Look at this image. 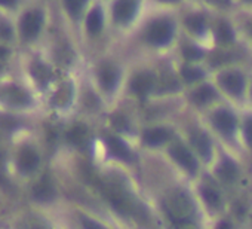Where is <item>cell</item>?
Here are the masks:
<instances>
[{"mask_svg": "<svg viewBox=\"0 0 252 229\" xmlns=\"http://www.w3.org/2000/svg\"><path fill=\"white\" fill-rule=\"evenodd\" d=\"M17 38L20 46L34 45L43 35L46 26V12L42 6L26 3L15 15Z\"/></svg>", "mask_w": 252, "mask_h": 229, "instance_id": "cell-1", "label": "cell"}, {"mask_svg": "<svg viewBox=\"0 0 252 229\" xmlns=\"http://www.w3.org/2000/svg\"><path fill=\"white\" fill-rule=\"evenodd\" d=\"M0 101L9 112H26L33 107L34 97L32 89L20 80H9L0 86Z\"/></svg>", "mask_w": 252, "mask_h": 229, "instance_id": "cell-2", "label": "cell"}, {"mask_svg": "<svg viewBox=\"0 0 252 229\" xmlns=\"http://www.w3.org/2000/svg\"><path fill=\"white\" fill-rule=\"evenodd\" d=\"M42 158L36 146L23 143L17 148L14 155V168L20 177H32L37 173Z\"/></svg>", "mask_w": 252, "mask_h": 229, "instance_id": "cell-3", "label": "cell"}, {"mask_svg": "<svg viewBox=\"0 0 252 229\" xmlns=\"http://www.w3.org/2000/svg\"><path fill=\"white\" fill-rule=\"evenodd\" d=\"M174 26L169 20H158L155 21L147 32V39L153 45H165L172 39Z\"/></svg>", "mask_w": 252, "mask_h": 229, "instance_id": "cell-4", "label": "cell"}, {"mask_svg": "<svg viewBox=\"0 0 252 229\" xmlns=\"http://www.w3.org/2000/svg\"><path fill=\"white\" fill-rule=\"evenodd\" d=\"M0 43H6L11 46L18 45L15 15H9L2 11H0Z\"/></svg>", "mask_w": 252, "mask_h": 229, "instance_id": "cell-5", "label": "cell"}, {"mask_svg": "<svg viewBox=\"0 0 252 229\" xmlns=\"http://www.w3.org/2000/svg\"><path fill=\"white\" fill-rule=\"evenodd\" d=\"M138 8V0H117L113 14L117 23H128L134 18Z\"/></svg>", "mask_w": 252, "mask_h": 229, "instance_id": "cell-6", "label": "cell"}, {"mask_svg": "<svg viewBox=\"0 0 252 229\" xmlns=\"http://www.w3.org/2000/svg\"><path fill=\"white\" fill-rule=\"evenodd\" d=\"M190 201L184 193H177L175 196L171 198L169 201V213L172 216V219H178V220H184L186 216L190 211Z\"/></svg>", "mask_w": 252, "mask_h": 229, "instance_id": "cell-7", "label": "cell"}, {"mask_svg": "<svg viewBox=\"0 0 252 229\" xmlns=\"http://www.w3.org/2000/svg\"><path fill=\"white\" fill-rule=\"evenodd\" d=\"M171 155L172 158L180 164L183 165L187 171L190 173H194L196 168H197V162L196 159L193 158V155L190 153V151L187 148H184L183 145H175L174 148H171Z\"/></svg>", "mask_w": 252, "mask_h": 229, "instance_id": "cell-8", "label": "cell"}, {"mask_svg": "<svg viewBox=\"0 0 252 229\" xmlns=\"http://www.w3.org/2000/svg\"><path fill=\"white\" fill-rule=\"evenodd\" d=\"M214 125L224 134L230 136L236 128V119L228 110H218L212 116Z\"/></svg>", "mask_w": 252, "mask_h": 229, "instance_id": "cell-9", "label": "cell"}, {"mask_svg": "<svg viewBox=\"0 0 252 229\" xmlns=\"http://www.w3.org/2000/svg\"><path fill=\"white\" fill-rule=\"evenodd\" d=\"M220 82H221L222 88L225 91H228L230 94H233V95H239L243 91V86H245L243 76L240 73H236V72L224 73L221 76Z\"/></svg>", "mask_w": 252, "mask_h": 229, "instance_id": "cell-10", "label": "cell"}, {"mask_svg": "<svg viewBox=\"0 0 252 229\" xmlns=\"http://www.w3.org/2000/svg\"><path fill=\"white\" fill-rule=\"evenodd\" d=\"M98 76H99V82L102 85V88L105 91H111L114 89V86L117 85V80H119V72L114 66L111 64H104L99 67V72H98Z\"/></svg>", "mask_w": 252, "mask_h": 229, "instance_id": "cell-11", "label": "cell"}, {"mask_svg": "<svg viewBox=\"0 0 252 229\" xmlns=\"http://www.w3.org/2000/svg\"><path fill=\"white\" fill-rule=\"evenodd\" d=\"M108 149L119 159H123V161H129L131 159V152H129L128 146H126L122 140L116 139V137L108 139Z\"/></svg>", "mask_w": 252, "mask_h": 229, "instance_id": "cell-12", "label": "cell"}, {"mask_svg": "<svg viewBox=\"0 0 252 229\" xmlns=\"http://www.w3.org/2000/svg\"><path fill=\"white\" fill-rule=\"evenodd\" d=\"M54 188H52V185L49 183V182H46V180H42V182H39L37 185H34V188H33V196L37 199V201H40V202H48V201H51L52 198H54Z\"/></svg>", "mask_w": 252, "mask_h": 229, "instance_id": "cell-13", "label": "cell"}, {"mask_svg": "<svg viewBox=\"0 0 252 229\" xmlns=\"http://www.w3.org/2000/svg\"><path fill=\"white\" fill-rule=\"evenodd\" d=\"M102 27V12L99 8H94L86 17V29L91 35H96Z\"/></svg>", "mask_w": 252, "mask_h": 229, "instance_id": "cell-14", "label": "cell"}, {"mask_svg": "<svg viewBox=\"0 0 252 229\" xmlns=\"http://www.w3.org/2000/svg\"><path fill=\"white\" fill-rule=\"evenodd\" d=\"M131 86H132L134 92H137V94H140V95H144V94H147V92L152 89V86H153V79H152L150 75H144V73H143V75H138V76H135V77L132 79Z\"/></svg>", "mask_w": 252, "mask_h": 229, "instance_id": "cell-15", "label": "cell"}, {"mask_svg": "<svg viewBox=\"0 0 252 229\" xmlns=\"http://www.w3.org/2000/svg\"><path fill=\"white\" fill-rule=\"evenodd\" d=\"M169 133L163 128H152L144 133V142L150 146H158L162 145L168 140Z\"/></svg>", "mask_w": 252, "mask_h": 229, "instance_id": "cell-16", "label": "cell"}, {"mask_svg": "<svg viewBox=\"0 0 252 229\" xmlns=\"http://www.w3.org/2000/svg\"><path fill=\"white\" fill-rule=\"evenodd\" d=\"M191 142L194 145V148L197 149V152L208 159L211 156V142L208 139V136L205 133H194L191 137Z\"/></svg>", "mask_w": 252, "mask_h": 229, "instance_id": "cell-17", "label": "cell"}, {"mask_svg": "<svg viewBox=\"0 0 252 229\" xmlns=\"http://www.w3.org/2000/svg\"><path fill=\"white\" fill-rule=\"evenodd\" d=\"M218 174L222 180L233 182L237 177V165L230 159H224L221 165L218 167Z\"/></svg>", "mask_w": 252, "mask_h": 229, "instance_id": "cell-18", "label": "cell"}, {"mask_svg": "<svg viewBox=\"0 0 252 229\" xmlns=\"http://www.w3.org/2000/svg\"><path fill=\"white\" fill-rule=\"evenodd\" d=\"M215 95H217V92L214 91L212 86L203 85V86L197 88V89L191 94V98H193V101L197 103V104H205V103L211 101Z\"/></svg>", "mask_w": 252, "mask_h": 229, "instance_id": "cell-19", "label": "cell"}, {"mask_svg": "<svg viewBox=\"0 0 252 229\" xmlns=\"http://www.w3.org/2000/svg\"><path fill=\"white\" fill-rule=\"evenodd\" d=\"M85 3L86 0H63L64 9L71 18H79L82 15Z\"/></svg>", "mask_w": 252, "mask_h": 229, "instance_id": "cell-20", "label": "cell"}, {"mask_svg": "<svg viewBox=\"0 0 252 229\" xmlns=\"http://www.w3.org/2000/svg\"><path fill=\"white\" fill-rule=\"evenodd\" d=\"M26 3L27 0H0V11L9 15H17Z\"/></svg>", "mask_w": 252, "mask_h": 229, "instance_id": "cell-21", "label": "cell"}, {"mask_svg": "<svg viewBox=\"0 0 252 229\" xmlns=\"http://www.w3.org/2000/svg\"><path fill=\"white\" fill-rule=\"evenodd\" d=\"M217 38H218V40L220 42H222V43H228V42H231L233 40V30L230 29V26L228 24H224V23H221L220 26H218V29H217Z\"/></svg>", "mask_w": 252, "mask_h": 229, "instance_id": "cell-22", "label": "cell"}, {"mask_svg": "<svg viewBox=\"0 0 252 229\" xmlns=\"http://www.w3.org/2000/svg\"><path fill=\"white\" fill-rule=\"evenodd\" d=\"M187 27L194 33H202L205 30V20L200 15H191L187 18Z\"/></svg>", "mask_w": 252, "mask_h": 229, "instance_id": "cell-23", "label": "cell"}, {"mask_svg": "<svg viewBox=\"0 0 252 229\" xmlns=\"http://www.w3.org/2000/svg\"><path fill=\"white\" fill-rule=\"evenodd\" d=\"M202 196H203V199H205L211 207H215V205H218V202H220V195H218V192L214 191L212 188H203V189H202Z\"/></svg>", "mask_w": 252, "mask_h": 229, "instance_id": "cell-24", "label": "cell"}, {"mask_svg": "<svg viewBox=\"0 0 252 229\" xmlns=\"http://www.w3.org/2000/svg\"><path fill=\"white\" fill-rule=\"evenodd\" d=\"M183 76L186 80L189 82H194V80H199L202 76H203V72L197 67H184L183 69Z\"/></svg>", "mask_w": 252, "mask_h": 229, "instance_id": "cell-25", "label": "cell"}, {"mask_svg": "<svg viewBox=\"0 0 252 229\" xmlns=\"http://www.w3.org/2000/svg\"><path fill=\"white\" fill-rule=\"evenodd\" d=\"M184 55L189 58V60H199L203 54L199 48L196 46H186L184 48Z\"/></svg>", "mask_w": 252, "mask_h": 229, "instance_id": "cell-26", "label": "cell"}, {"mask_svg": "<svg viewBox=\"0 0 252 229\" xmlns=\"http://www.w3.org/2000/svg\"><path fill=\"white\" fill-rule=\"evenodd\" d=\"M12 48L11 45H6V43H0V63L5 61L6 58H9L11 52H12Z\"/></svg>", "mask_w": 252, "mask_h": 229, "instance_id": "cell-27", "label": "cell"}, {"mask_svg": "<svg viewBox=\"0 0 252 229\" xmlns=\"http://www.w3.org/2000/svg\"><path fill=\"white\" fill-rule=\"evenodd\" d=\"M83 134H85V133H83L80 128H74V130H71V131H70L68 137H70V140H71V142L79 143V142L83 139Z\"/></svg>", "mask_w": 252, "mask_h": 229, "instance_id": "cell-28", "label": "cell"}, {"mask_svg": "<svg viewBox=\"0 0 252 229\" xmlns=\"http://www.w3.org/2000/svg\"><path fill=\"white\" fill-rule=\"evenodd\" d=\"M245 136H246L248 143L252 146V118H249L245 124Z\"/></svg>", "mask_w": 252, "mask_h": 229, "instance_id": "cell-29", "label": "cell"}, {"mask_svg": "<svg viewBox=\"0 0 252 229\" xmlns=\"http://www.w3.org/2000/svg\"><path fill=\"white\" fill-rule=\"evenodd\" d=\"M82 225H83L85 228H99V226H101L99 223H96V222H91V220H88V219H83Z\"/></svg>", "mask_w": 252, "mask_h": 229, "instance_id": "cell-30", "label": "cell"}, {"mask_svg": "<svg viewBox=\"0 0 252 229\" xmlns=\"http://www.w3.org/2000/svg\"><path fill=\"white\" fill-rule=\"evenodd\" d=\"M163 2H174V0H163Z\"/></svg>", "mask_w": 252, "mask_h": 229, "instance_id": "cell-31", "label": "cell"}, {"mask_svg": "<svg viewBox=\"0 0 252 229\" xmlns=\"http://www.w3.org/2000/svg\"><path fill=\"white\" fill-rule=\"evenodd\" d=\"M248 2H252V0H248Z\"/></svg>", "mask_w": 252, "mask_h": 229, "instance_id": "cell-32", "label": "cell"}]
</instances>
